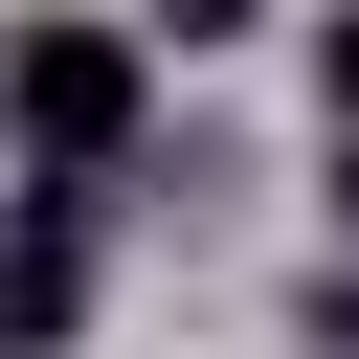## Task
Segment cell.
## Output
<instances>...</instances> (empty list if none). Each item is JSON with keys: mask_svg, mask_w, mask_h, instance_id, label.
Listing matches in <instances>:
<instances>
[{"mask_svg": "<svg viewBox=\"0 0 359 359\" xmlns=\"http://www.w3.org/2000/svg\"><path fill=\"white\" fill-rule=\"evenodd\" d=\"M0 135H22L45 202L112 180V157H135V22H22V45H0Z\"/></svg>", "mask_w": 359, "mask_h": 359, "instance_id": "1", "label": "cell"}, {"mask_svg": "<svg viewBox=\"0 0 359 359\" xmlns=\"http://www.w3.org/2000/svg\"><path fill=\"white\" fill-rule=\"evenodd\" d=\"M67 314H90V247L22 224V247H0V337H67Z\"/></svg>", "mask_w": 359, "mask_h": 359, "instance_id": "2", "label": "cell"}, {"mask_svg": "<svg viewBox=\"0 0 359 359\" xmlns=\"http://www.w3.org/2000/svg\"><path fill=\"white\" fill-rule=\"evenodd\" d=\"M314 90H337V135H359V22H337V45H314Z\"/></svg>", "mask_w": 359, "mask_h": 359, "instance_id": "3", "label": "cell"}, {"mask_svg": "<svg viewBox=\"0 0 359 359\" xmlns=\"http://www.w3.org/2000/svg\"><path fill=\"white\" fill-rule=\"evenodd\" d=\"M157 22H180V45H224V22H247V0H157Z\"/></svg>", "mask_w": 359, "mask_h": 359, "instance_id": "4", "label": "cell"}, {"mask_svg": "<svg viewBox=\"0 0 359 359\" xmlns=\"http://www.w3.org/2000/svg\"><path fill=\"white\" fill-rule=\"evenodd\" d=\"M337 224H359V180H337Z\"/></svg>", "mask_w": 359, "mask_h": 359, "instance_id": "5", "label": "cell"}]
</instances>
